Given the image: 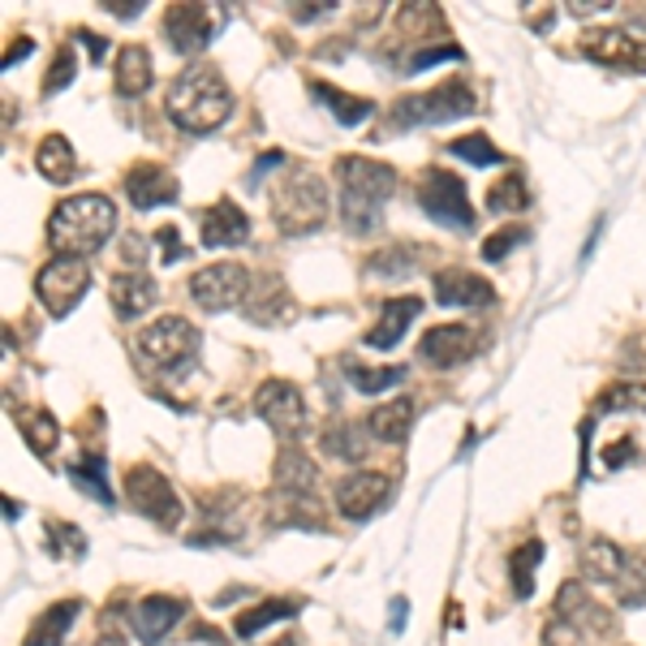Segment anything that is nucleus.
I'll list each match as a JSON object with an SVG mask.
<instances>
[{"label":"nucleus","mask_w":646,"mask_h":646,"mask_svg":"<svg viewBox=\"0 0 646 646\" xmlns=\"http://www.w3.org/2000/svg\"><path fill=\"white\" fill-rule=\"evenodd\" d=\"M78 613H82L78 599H61V604H52L48 613L35 620V629L27 634V643L22 646H61L65 634H69V625L78 620Z\"/></svg>","instance_id":"obj_26"},{"label":"nucleus","mask_w":646,"mask_h":646,"mask_svg":"<svg viewBox=\"0 0 646 646\" xmlns=\"http://www.w3.org/2000/svg\"><path fill=\"white\" fill-rule=\"evenodd\" d=\"M419 203L435 225H449V228H470L474 225V207H470L466 182H461V177H452V173H444V168H431V173L422 177Z\"/></svg>","instance_id":"obj_10"},{"label":"nucleus","mask_w":646,"mask_h":646,"mask_svg":"<svg viewBox=\"0 0 646 646\" xmlns=\"http://www.w3.org/2000/svg\"><path fill=\"white\" fill-rule=\"evenodd\" d=\"M315 483H320V470H315V461H306V452L297 449L281 452V461H276V487L285 496H311Z\"/></svg>","instance_id":"obj_29"},{"label":"nucleus","mask_w":646,"mask_h":646,"mask_svg":"<svg viewBox=\"0 0 646 646\" xmlns=\"http://www.w3.org/2000/svg\"><path fill=\"white\" fill-rule=\"evenodd\" d=\"M48 548H52V556L78 560V556H87V535L69 521H48Z\"/></svg>","instance_id":"obj_39"},{"label":"nucleus","mask_w":646,"mask_h":646,"mask_svg":"<svg viewBox=\"0 0 646 646\" xmlns=\"http://www.w3.org/2000/svg\"><path fill=\"white\" fill-rule=\"evenodd\" d=\"M160 242H164V258H168V263H177V258L186 255V246L177 242V228H160Z\"/></svg>","instance_id":"obj_46"},{"label":"nucleus","mask_w":646,"mask_h":646,"mask_svg":"<svg viewBox=\"0 0 646 646\" xmlns=\"http://www.w3.org/2000/svg\"><path fill=\"white\" fill-rule=\"evenodd\" d=\"M581 574L599 586H608L616 604L625 608H643L646 604V565L638 556H625L613 539H595L581 551Z\"/></svg>","instance_id":"obj_5"},{"label":"nucleus","mask_w":646,"mask_h":646,"mask_svg":"<svg viewBox=\"0 0 646 646\" xmlns=\"http://www.w3.org/2000/svg\"><path fill=\"white\" fill-rule=\"evenodd\" d=\"M96 646H126V638H117V634H104Z\"/></svg>","instance_id":"obj_50"},{"label":"nucleus","mask_w":646,"mask_h":646,"mask_svg":"<svg viewBox=\"0 0 646 646\" xmlns=\"http://www.w3.org/2000/svg\"><path fill=\"white\" fill-rule=\"evenodd\" d=\"M544 646H581V629L569 620H551L544 629Z\"/></svg>","instance_id":"obj_44"},{"label":"nucleus","mask_w":646,"mask_h":646,"mask_svg":"<svg viewBox=\"0 0 646 646\" xmlns=\"http://www.w3.org/2000/svg\"><path fill=\"white\" fill-rule=\"evenodd\" d=\"M13 422H18L22 440H27V449L39 452V457H48L57 449V440H61V427H57V419L48 410H18Z\"/></svg>","instance_id":"obj_30"},{"label":"nucleus","mask_w":646,"mask_h":646,"mask_svg":"<svg viewBox=\"0 0 646 646\" xmlns=\"http://www.w3.org/2000/svg\"><path fill=\"white\" fill-rule=\"evenodd\" d=\"M581 52L595 65H608V69H629V74H646V43L638 35L620 31H590L581 39Z\"/></svg>","instance_id":"obj_13"},{"label":"nucleus","mask_w":646,"mask_h":646,"mask_svg":"<svg viewBox=\"0 0 646 646\" xmlns=\"http://www.w3.org/2000/svg\"><path fill=\"white\" fill-rule=\"evenodd\" d=\"M526 237H530V228H521V225L505 228V233H491V237L483 242V258L487 263H496V258H505L517 242H526Z\"/></svg>","instance_id":"obj_42"},{"label":"nucleus","mask_w":646,"mask_h":646,"mask_svg":"<svg viewBox=\"0 0 646 646\" xmlns=\"http://www.w3.org/2000/svg\"><path fill=\"white\" fill-rule=\"evenodd\" d=\"M336 182H341V221L350 233H371L380 225V207L397 194V168L380 160L345 156L336 160Z\"/></svg>","instance_id":"obj_2"},{"label":"nucleus","mask_w":646,"mask_h":646,"mask_svg":"<svg viewBox=\"0 0 646 646\" xmlns=\"http://www.w3.org/2000/svg\"><path fill=\"white\" fill-rule=\"evenodd\" d=\"M539 560H544V544L530 539L509 556V578H513V595L517 599H530L535 590V574H539Z\"/></svg>","instance_id":"obj_31"},{"label":"nucleus","mask_w":646,"mask_h":646,"mask_svg":"<svg viewBox=\"0 0 646 646\" xmlns=\"http://www.w3.org/2000/svg\"><path fill=\"white\" fill-rule=\"evenodd\" d=\"M221 27H225V13L212 4H173L164 18V35L177 52H203Z\"/></svg>","instance_id":"obj_12"},{"label":"nucleus","mask_w":646,"mask_h":646,"mask_svg":"<svg viewBox=\"0 0 646 646\" xmlns=\"http://www.w3.org/2000/svg\"><path fill=\"white\" fill-rule=\"evenodd\" d=\"M255 410H258V419L267 422L272 431H281V435H293V431H302V422H306L302 392H297L293 384H281V380H272V384L258 388Z\"/></svg>","instance_id":"obj_15"},{"label":"nucleus","mask_w":646,"mask_h":646,"mask_svg":"<svg viewBox=\"0 0 646 646\" xmlns=\"http://www.w3.org/2000/svg\"><path fill=\"white\" fill-rule=\"evenodd\" d=\"M419 311H422V297H392V302H384V315L366 332V345L371 350H392L405 336V327L414 323Z\"/></svg>","instance_id":"obj_23"},{"label":"nucleus","mask_w":646,"mask_h":646,"mask_svg":"<svg viewBox=\"0 0 646 646\" xmlns=\"http://www.w3.org/2000/svg\"><path fill=\"white\" fill-rule=\"evenodd\" d=\"M151 87V52L143 43H126L117 57V91L121 96H143Z\"/></svg>","instance_id":"obj_27"},{"label":"nucleus","mask_w":646,"mask_h":646,"mask_svg":"<svg viewBox=\"0 0 646 646\" xmlns=\"http://www.w3.org/2000/svg\"><path fill=\"white\" fill-rule=\"evenodd\" d=\"M410 427H414V401L410 397H397V401H388V405L366 414V431L375 440H384V444H401L410 435Z\"/></svg>","instance_id":"obj_25"},{"label":"nucleus","mask_w":646,"mask_h":646,"mask_svg":"<svg viewBox=\"0 0 646 646\" xmlns=\"http://www.w3.org/2000/svg\"><path fill=\"white\" fill-rule=\"evenodd\" d=\"M276 646H297V643H293V638H281V643H276Z\"/></svg>","instance_id":"obj_51"},{"label":"nucleus","mask_w":646,"mask_h":646,"mask_svg":"<svg viewBox=\"0 0 646 646\" xmlns=\"http://www.w3.org/2000/svg\"><path fill=\"white\" fill-rule=\"evenodd\" d=\"M117 228V207L108 194H74L48 221V242L57 246V255H91L99 251Z\"/></svg>","instance_id":"obj_3"},{"label":"nucleus","mask_w":646,"mask_h":646,"mask_svg":"<svg viewBox=\"0 0 646 646\" xmlns=\"http://www.w3.org/2000/svg\"><path fill=\"white\" fill-rule=\"evenodd\" d=\"M164 108L186 134H212V129L225 126V117L233 112V91L212 65H190L186 74L173 78Z\"/></svg>","instance_id":"obj_1"},{"label":"nucleus","mask_w":646,"mask_h":646,"mask_svg":"<svg viewBox=\"0 0 646 646\" xmlns=\"http://www.w3.org/2000/svg\"><path fill=\"white\" fill-rule=\"evenodd\" d=\"M186 616V599H173V595H147L134 613V629L147 646H160L168 638V629Z\"/></svg>","instance_id":"obj_18"},{"label":"nucleus","mask_w":646,"mask_h":646,"mask_svg":"<svg viewBox=\"0 0 646 646\" xmlns=\"http://www.w3.org/2000/svg\"><path fill=\"white\" fill-rule=\"evenodd\" d=\"M251 237V221L237 203H216L203 212V246L207 251H225V246H242Z\"/></svg>","instance_id":"obj_19"},{"label":"nucleus","mask_w":646,"mask_h":646,"mask_svg":"<svg viewBox=\"0 0 646 646\" xmlns=\"http://www.w3.org/2000/svg\"><path fill=\"white\" fill-rule=\"evenodd\" d=\"M126 496L138 513L147 517V521H156V526H164V530H177V521L186 517L182 496H177L173 483H168L164 474H156L151 466H134V470H129Z\"/></svg>","instance_id":"obj_9"},{"label":"nucleus","mask_w":646,"mask_h":646,"mask_svg":"<svg viewBox=\"0 0 646 646\" xmlns=\"http://www.w3.org/2000/svg\"><path fill=\"white\" fill-rule=\"evenodd\" d=\"M31 39H22V43H9V52H4V69H13V61H22V57H31Z\"/></svg>","instance_id":"obj_48"},{"label":"nucleus","mask_w":646,"mask_h":646,"mask_svg":"<svg viewBox=\"0 0 646 646\" xmlns=\"http://www.w3.org/2000/svg\"><path fill=\"white\" fill-rule=\"evenodd\" d=\"M311 91H315V99H323V104L332 108V117H336L341 126H358V121L371 117V99L345 96V91H336V87H327V82H315Z\"/></svg>","instance_id":"obj_32"},{"label":"nucleus","mask_w":646,"mask_h":646,"mask_svg":"<svg viewBox=\"0 0 646 646\" xmlns=\"http://www.w3.org/2000/svg\"><path fill=\"white\" fill-rule=\"evenodd\" d=\"M474 345H479V336H474V327H466V323H440V327H431L427 336H422L419 354L431 362V366H457V362H466V358L474 354Z\"/></svg>","instance_id":"obj_16"},{"label":"nucleus","mask_w":646,"mask_h":646,"mask_svg":"<svg viewBox=\"0 0 646 646\" xmlns=\"http://www.w3.org/2000/svg\"><path fill=\"white\" fill-rule=\"evenodd\" d=\"M297 315L290 290L276 281V276H258L246 297V320L255 323H290Z\"/></svg>","instance_id":"obj_21"},{"label":"nucleus","mask_w":646,"mask_h":646,"mask_svg":"<svg viewBox=\"0 0 646 646\" xmlns=\"http://www.w3.org/2000/svg\"><path fill=\"white\" fill-rule=\"evenodd\" d=\"M526 203H530V190H526V177L521 173H509V177H500V186H491L487 194V207L500 216V212H526Z\"/></svg>","instance_id":"obj_36"},{"label":"nucleus","mask_w":646,"mask_h":646,"mask_svg":"<svg viewBox=\"0 0 646 646\" xmlns=\"http://www.w3.org/2000/svg\"><path fill=\"white\" fill-rule=\"evenodd\" d=\"M104 452H87L82 461H74L69 466V479L82 487V491H91L99 505H112V491H108V479H104Z\"/></svg>","instance_id":"obj_33"},{"label":"nucleus","mask_w":646,"mask_h":646,"mask_svg":"<svg viewBox=\"0 0 646 646\" xmlns=\"http://www.w3.org/2000/svg\"><path fill=\"white\" fill-rule=\"evenodd\" d=\"M138 358L147 362V366H156V371H177V366H186L194 354H198V327L190 320H182V315H164L156 320L151 327H143L138 332Z\"/></svg>","instance_id":"obj_6"},{"label":"nucleus","mask_w":646,"mask_h":646,"mask_svg":"<svg viewBox=\"0 0 646 646\" xmlns=\"http://www.w3.org/2000/svg\"><path fill=\"white\" fill-rule=\"evenodd\" d=\"M388 496H392V483H388L384 474L358 470V474L341 479V487H336V509L350 517V521H366V517H375L384 509Z\"/></svg>","instance_id":"obj_14"},{"label":"nucleus","mask_w":646,"mask_h":646,"mask_svg":"<svg viewBox=\"0 0 646 646\" xmlns=\"http://www.w3.org/2000/svg\"><path fill=\"white\" fill-rule=\"evenodd\" d=\"M634 457H638V452H634V440H620V444H613V449H608L604 466H608V470H616V466H625V461H634Z\"/></svg>","instance_id":"obj_45"},{"label":"nucleus","mask_w":646,"mask_h":646,"mask_svg":"<svg viewBox=\"0 0 646 646\" xmlns=\"http://www.w3.org/2000/svg\"><path fill=\"white\" fill-rule=\"evenodd\" d=\"M293 613H297L293 599H267V604H258L255 613L237 616V638H255V634H263L272 620H290Z\"/></svg>","instance_id":"obj_34"},{"label":"nucleus","mask_w":646,"mask_h":646,"mask_svg":"<svg viewBox=\"0 0 646 646\" xmlns=\"http://www.w3.org/2000/svg\"><path fill=\"white\" fill-rule=\"evenodd\" d=\"M74 74H78L74 48H61V52H57V65H52V69H48V78H43V96H61L65 87L74 82Z\"/></svg>","instance_id":"obj_41"},{"label":"nucleus","mask_w":646,"mask_h":646,"mask_svg":"<svg viewBox=\"0 0 646 646\" xmlns=\"http://www.w3.org/2000/svg\"><path fill=\"white\" fill-rule=\"evenodd\" d=\"M82 43H87V48H91V57H104V39H99V35H82Z\"/></svg>","instance_id":"obj_49"},{"label":"nucleus","mask_w":646,"mask_h":646,"mask_svg":"<svg viewBox=\"0 0 646 646\" xmlns=\"http://www.w3.org/2000/svg\"><path fill=\"white\" fill-rule=\"evenodd\" d=\"M272 216L281 233L302 237V233H315L327 221V190H323V177H315L311 168H293L285 173L276 186H272Z\"/></svg>","instance_id":"obj_4"},{"label":"nucleus","mask_w":646,"mask_h":646,"mask_svg":"<svg viewBox=\"0 0 646 646\" xmlns=\"http://www.w3.org/2000/svg\"><path fill=\"white\" fill-rule=\"evenodd\" d=\"M87 290H91V267H87V258L57 255L52 263H43L39 276H35V293H39V302L48 306V315H69V311L82 302V293Z\"/></svg>","instance_id":"obj_8"},{"label":"nucleus","mask_w":646,"mask_h":646,"mask_svg":"<svg viewBox=\"0 0 646 646\" xmlns=\"http://www.w3.org/2000/svg\"><path fill=\"white\" fill-rule=\"evenodd\" d=\"M595 410L599 414H620V410H646V384H638V380H620V384H613L599 401H595Z\"/></svg>","instance_id":"obj_35"},{"label":"nucleus","mask_w":646,"mask_h":646,"mask_svg":"<svg viewBox=\"0 0 646 646\" xmlns=\"http://www.w3.org/2000/svg\"><path fill=\"white\" fill-rule=\"evenodd\" d=\"M35 164H39V173H43L52 186H65V182H74V173H78L74 147H69V138H61V134H48V138L39 143V151H35Z\"/></svg>","instance_id":"obj_28"},{"label":"nucleus","mask_w":646,"mask_h":646,"mask_svg":"<svg viewBox=\"0 0 646 646\" xmlns=\"http://www.w3.org/2000/svg\"><path fill=\"white\" fill-rule=\"evenodd\" d=\"M556 613L569 616V625H578V629H595V634H613V613H604L595 599H590V590L581 586V581H565L560 586V595H556Z\"/></svg>","instance_id":"obj_20"},{"label":"nucleus","mask_w":646,"mask_h":646,"mask_svg":"<svg viewBox=\"0 0 646 646\" xmlns=\"http://www.w3.org/2000/svg\"><path fill=\"white\" fill-rule=\"evenodd\" d=\"M151 302H156V281L151 276H143V272H117V281H112V306H117L121 320L147 315Z\"/></svg>","instance_id":"obj_24"},{"label":"nucleus","mask_w":646,"mask_h":646,"mask_svg":"<svg viewBox=\"0 0 646 646\" xmlns=\"http://www.w3.org/2000/svg\"><path fill=\"white\" fill-rule=\"evenodd\" d=\"M126 194L138 212H156V207L177 198V177L156 168V164H138V168H129Z\"/></svg>","instance_id":"obj_17"},{"label":"nucleus","mask_w":646,"mask_h":646,"mask_svg":"<svg viewBox=\"0 0 646 646\" xmlns=\"http://www.w3.org/2000/svg\"><path fill=\"white\" fill-rule=\"evenodd\" d=\"M449 151L457 156V160L474 164V168H491V164L505 160V156H500V147H496V143H487L483 134H466V138H457V143H449Z\"/></svg>","instance_id":"obj_37"},{"label":"nucleus","mask_w":646,"mask_h":646,"mask_svg":"<svg viewBox=\"0 0 646 646\" xmlns=\"http://www.w3.org/2000/svg\"><path fill=\"white\" fill-rule=\"evenodd\" d=\"M251 272L242 267V263H212V267H203L198 276L190 281V297L203 306V311H228V306H237V302H246V293H251Z\"/></svg>","instance_id":"obj_11"},{"label":"nucleus","mask_w":646,"mask_h":646,"mask_svg":"<svg viewBox=\"0 0 646 646\" xmlns=\"http://www.w3.org/2000/svg\"><path fill=\"white\" fill-rule=\"evenodd\" d=\"M440 61H461V48H452V43H444V48H422L405 69H410V74H422V69H431V65H440Z\"/></svg>","instance_id":"obj_43"},{"label":"nucleus","mask_w":646,"mask_h":646,"mask_svg":"<svg viewBox=\"0 0 646 646\" xmlns=\"http://www.w3.org/2000/svg\"><path fill=\"white\" fill-rule=\"evenodd\" d=\"M345 375L354 380L358 392H380V388L405 380V366H362V362H345Z\"/></svg>","instance_id":"obj_38"},{"label":"nucleus","mask_w":646,"mask_h":646,"mask_svg":"<svg viewBox=\"0 0 646 646\" xmlns=\"http://www.w3.org/2000/svg\"><path fill=\"white\" fill-rule=\"evenodd\" d=\"M604 9H613V4H604V0H574V4H569V13H578V18L604 13Z\"/></svg>","instance_id":"obj_47"},{"label":"nucleus","mask_w":646,"mask_h":646,"mask_svg":"<svg viewBox=\"0 0 646 646\" xmlns=\"http://www.w3.org/2000/svg\"><path fill=\"white\" fill-rule=\"evenodd\" d=\"M323 449L345 457V461H358L362 457V431L350 427V422H336L332 431H323Z\"/></svg>","instance_id":"obj_40"},{"label":"nucleus","mask_w":646,"mask_h":646,"mask_svg":"<svg viewBox=\"0 0 646 646\" xmlns=\"http://www.w3.org/2000/svg\"><path fill=\"white\" fill-rule=\"evenodd\" d=\"M435 302L440 306H491L496 290L474 272H440L435 276Z\"/></svg>","instance_id":"obj_22"},{"label":"nucleus","mask_w":646,"mask_h":646,"mask_svg":"<svg viewBox=\"0 0 646 646\" xmlns=\"http://www.w3.org/2000/svg\"><path fill=\"white\" fill-rule=\"evenodd\" d=\"M466 112H474V96H470L466 78H449V82H440V87L427 91V96L401 99V104L392 108V121H397V126H440V121L466 117Z\"/></svg>","instance_id":"obj_7"}]
</instances>
